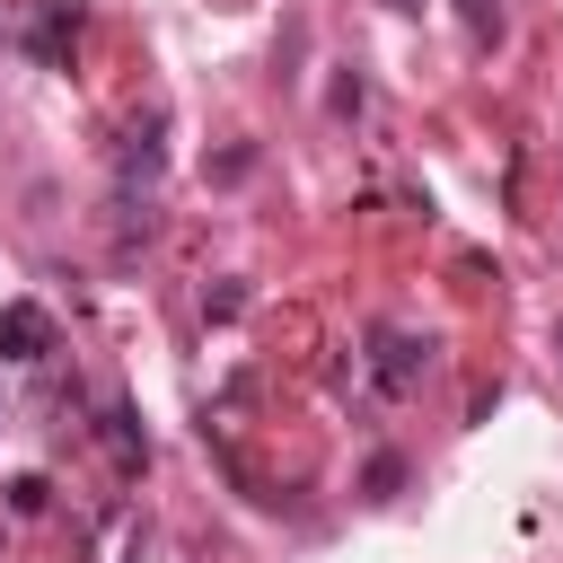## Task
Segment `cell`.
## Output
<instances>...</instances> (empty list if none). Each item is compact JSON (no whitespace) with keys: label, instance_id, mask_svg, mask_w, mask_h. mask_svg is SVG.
<instances>
[{"label":"cell","instance_id":"cell-4","mask_svg":"<svg viewBox=\"0 0 563 563\" xmlns=\"http://www.w3.org/2000/svg\"><path fill=\"white\" fill-rule=\"evenodd\" d=\"M9 510H44V475H18L9 484Z\"/></svg>","mask_w":563,"mask_h":563},{"label":"cell","instance_id":"cell-2","mask_svg":"<svg viewBox=\"0 0 563 563\" xmlns=\"http://www.w3.org/2000/svg\"><path fill=\"white\" fill-rule=\"evenodd\" d=\"M422 369H431V343H413V334L378 325V378H387V387H413Z\"/></svg>","mask_w":563,"mask_h":563},{"label":"cell","instance_id":"cell-3","mask_svg":"<svg viewBox=\"0 0 563 563\" xmlns=\"http://www.w3.org/2000/svg\"><path fill=\"white\" fill-rule=\"evenodd\" d=\"M106 440H114V457H123V466H141V431H132V413H123V405H106Z\"/></svg>","mask_w":563,"mask_h":563},{"label":"cell","instance_id":"cell-1","mask_svg":"<svg viewBox=\"0 0 563 563\" xmlns=\"http://www.w3.org/2000/svg\"><path fill=\"white\" fill-rule=\"evenodd\" d=\"M44 343H53V317L35 299H9L0 308V361H44Z\"/></svg>","mask_w":563,"mask_h":563}]
</instances>
